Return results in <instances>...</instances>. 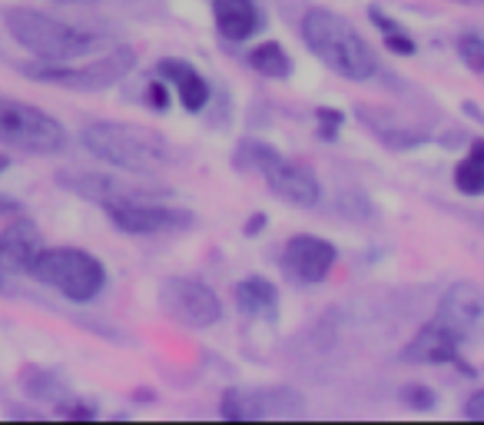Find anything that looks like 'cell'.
Wrapping results in <instances>:
<instances>
[{"instance_id": "19", "label": "cell", "mask_w": 484, "mask_h": 425, "mask_svg": "<svg viewBox=\"0 0 484 425\" xmlns=\"http://www.w3.org/2000/svg\"><path fill=\"white\" fill-rule=\"evenodd\" d=\"M249 67L263 77H273V80L293 77V57L285 54V47L275 44V40H265V44L252 47L249 50Z\"/></svg>"}, {"instance_id": "6", "label": "cell", "mask_w": 484, "mask_h": 425, "mask_svg": "<svg viewBox=\"0 0 484 425\" xmlns=\"http://www.w3.org/2000/svg\"><path fill=\"white\" fill-rule=\"evenodd\" d=\"M137 67V54L133 47H107L100 57H93L87 64H27L24 74L34 77L37 84H50V87H64V90H80V93H97L107 90V87L119 84L123 77Z\"/></svg>"}, {"instance_id": "31", "label": "cell", "mask_w": 484, "mask_h": 425, "mask_svg": "<svg viewBox=\"0 0 484 425\" xmlns=\"http://www.w3.org/2000/svg\"><path fill=\"white\" fill-rule=\"evenodd\" d=\"M4 167H7V163H4V157H0V170H4Z\"/></svg>"}, {"instance_id": "21", "label": "cell", "mask_w": 484, "mask_h": 425, "mask_svg": "<svg viewBox=\"0 0 484 425\" xmlns=\"http://www.w3.org/2000/svg\"><path fill=\"white\" fill-rule=\"evenodd\" d=\"M458 54L465 60L475 74H484V40L475 37V34H468V37L458 40Z\"/></svg>"}, {"instance_id": "23", "label": "cell", "mask_w": 484, "mask_h": 425, "mask_svg": "<svg viewBox=\"0 0 484 425\" xmlns=\"http://www.w3.org/2000/svg\"><path fill=\"white\" fill-rule=\"evenodd\" d=\"M319 137L322 140H335V130H338V123H342V113L338 110H325V107H322L319 110Z\"/></svg>"}, {"instance_id": "14", "label": "cell", "mask_w": 484, "mask_h": 425, "mask_svg": "<svg viewBox=\"0 0 484 425\" xmlns=\"http://www.w3.org/2000/svg\"><path fill=\"white\" fill-rule=\"evenodd\" d=\"M40 250H44V243H40L37 223L27 216H14L0 230V266L7 273H30Z\"/></svg>"}, {"instance_id": "12", "label": "cell", "mask_w": 484, "mask_h": 425, "mask_svg": "<svg viewBox=\"0 0 484 425\" xmlns=\"http://www.w3.org/2000/svg\"><path fill=\"white\" fill-rule=\"evenodd\" d=\"M405 362L415 366H448V362H461V336L441 319H431L411 336L402 352Z\"/></svg>"}, {"instance_id": "28", "label": "cell", "mask_w": 484, "mask_h": 425, "mask_svg": "<svg viewBox=\"0 0 484 425\" xmlns=\"http://www.w3.org/2000/svg\"><path fill=\"white\" fill-rule=\"evenodd\" d=\"M259 226H263V216H256V220H252V223H246V233H256Z\"/></svg>"}, {"instance_id": "15", "label": "cell", "mask_w": 484, "mask_h": 425, "mask_svg": "<svg viewBox=\"0 0 484 425\" xmlns=\"http://www.w3.org/2000/svg\"><path fill=\"white\" fill-rule=\"evenodd\" d=\"M156 74L163 77L170 87H176L183 110L200 113L202 107L210 103V84H206V77H202L192 64L180 60V57H163V60L156 64Z\"/></svg>"}, {"instance_id": "24", "label": "cell", "mask_w": 484, "mask_h": 425, "mask_svg": "<svg viewBox=\"0 0 484 425\" xmlns=\"http://www.w3.org/2000/svg\"><path fill=\"white\" fill-rule=\"evenodd\" d=\"M465 419H475V422H484V389H478L475 396H468L465 409H461Z\"/></svg>"}, {"instance_id": "30", "label": "cell", "mask_w": 484, "mask_h": 425, "mask_svg": "<svg viewBox=\"0 0 484 425\" xmlns=\"http://www.w3.org/2000/svg\"><path fill=\"white\" fill-rule=\"evenodd\" d=\"M458 4H468V7H478V4H484V0H458Z\"/></svg>"}, {"instance_id": "26", "label": "cell", "mask_w": 484, "mask_h": 425, "mask_svg": "<svg viewBox=\"0 0 484 425\" xmlns=\"http://www.w3.org/2000/svg\"><path fill=\"white\" fill-rule=\"evenodd\" d=\"M0 212H20V203L10 196H0Z\"/></svg>"}, {"instance_id": "29", "label": "cell", "mask_w": 484, "mask_h": 425, "mask_svg": "<svg viewBox=\"0 0 484 425\" xmlns=\"http://www.w3.org/2000/svg\"><path fill=\"white\" fill-rule=\"evenodd\" d=\"M57 4H97V0H57Z\"/></svg>"}, {"instance_id": "16", "label": "cell", "mask_w": 484, "mask_h": 425, "mask_svg": "<svg viewBox=\"0 0 484 425\" xmlns=\"http://www.w3.org/2000/svg\"><path fill=\"white\" fill-rule=\"evenodd\" d=\"M212 17L222 40L242 44L263 27V14H259L256 0H212Z\"/></svg>"}, {"instance_id": "17", "label": "cell", "mask_w": 484, "mask_h": 425, "mask_svg": "<svg viewBox=\"0 0 484 425\" xmlns=\"http://www.w3.org/2000/svg\"><path fill=\"white\" fill-rule=\"evenodd\" d=\"M232 296H236V306L242 309V316L275 319V313H279V293H275L273 283L263 276L239 279L236 286H232Z\"/></svg>"}, {"instance_id": "8", "label": "cell", "mask_w": 484, "mask_h": 425, "mask_svg": "<svg viewBox=\"0 0 484 425\" xmlns=\"http://www.w3.org/2000/svg\"><path fill=\"white\" fill-rule=\"evenodd\" d=\"M160 303L176 323L190 326V329H210L220 323L222 306L220 296L212 293L206 283L192 276H170L160 289Z\"/></svg>"}, {"instance_id": "27", "label": "cell", "mask_w": 484, "mask_h": 425, "mask_svg": "<svg viewBox=\"0 0 484 425\" xmlns=\"http://www.w3.org/2000/svg\"><path fill=\"white\" fill-rule=\"evenodd\" d=\"M0 293H4V296L10 293V279H7V269L4 266H0Z\"/></svg>"}, {"instance_id": "25", "label": "cell", "mask_w": 484, "mask_h": 425, "mask_svg": "<svg viewBox=\"0 0 484 425\" xmlns=\"http://www.w3.org/2000/svg\"><path fill=\"white\" fill-rule=\"evenodd\" d=\"M64 416H70V419H93L97 412H93V406H70V409H64Z\"/></svg>"}, {"instance_id": "10", "label": "cell", "mask_w": 484, "mask_h": 425, "mask_svg": "<svg viewBox=\"0 0 484 425\" xmlns=\"http://www.w3.org/2000/svg\"><path fill=\"white\" fill-rule=\"evenodd\" d=\"M335 266V246L322 236H312V233H299L293 240L285 243L283 250V269L295 283H305V286H315V283H325Z\"/></svg>"}, {"instance_id": "18", "label": "cell", "mask_w": 484, "mask_h": 425, "mask_svg": "<svg viewBox=\"0 0 484 425\" xmlns=\"http://www.w3.org/2000/svg\"><path fill=\"white\" fill-rule=\"evenodd\" d=\"M455 190L465 196L484 193V137L471 140V147L455 167Z\"/></svg>"}, {"instance_id": "3", "label": "cell", "mask_w": 484, "mask_h": 425, "mask_svg": "<svg viewBox=\"0 0 484 425\" xmlns=\"http://www.w3.org/2000/svg\"><path fill=\"white\" fill-rule=\"evenodd\" d=\"M302 40L309 44V50L319 57L322 64L335 70L345 80L366 84L378 74V57H375L372 44L348 24L342 14L325 7H312L302 17Z\"/></svg>"}, {"instance_id": "1", "label": "cell", "mask_w": 484, "mask_h": 425, "mask_svg": "<svg viewBox=\"0 0 484 425\" xmlns=\"http://www.w3.org/2000/svg\"><path fill=\"white\" fill-rule=\"evenodd\" d=\"M10 37L17 40L24 50L44 60V64H67V60H83L90 54H100L110 47V37L100 30L77 27L67 20H57L44 10L34 7H10L4 14Z\"/></svg>"}, {"instance_id": "22", "label": "cell", "mask_w": 484, "mask_h": 425, "mask_svg": "<svg viewBox=\"0 0 484 425\" xmlns=\"http://www.w3.org/2000/svg\"><path fill=\"white\" fill-rule=\"evenodd\" d=\"M147 100L153 110H166V107H170V84H166V80H149Z\"/></svg>"}, {"instance_id": "9", "label": "cell", "mask_w": 484, "mask_h": 425, "mask_svg": "<svg viewBox=\"0 0 484 425\" xmlns=\"http://www.w3.org/2000/svg\"><path fill=\"white\" fill-rule=\"evenodd\" d=\"M117 230L133 233V236H156V233H180L190 230L192 212L180 206H163L156 200H127V203L103 206Z\"/></svg>"}, {"instance_id": "20", "label": "cell", "mask_w": 484, "mask_h": 425, "mask_svg": "<svg viewBox=\"0 0 484 425\" xmlns=\"http://www.w3.org/2000/svg\"><path fill=\"white\" fill-rule=\"evenodd\" d=\"M368 17L375 20V27L382 30L385 47H388V50H395V54H402V57H411L415 50H418V47H415V40H411L408 34L402 30V24H395V20L388 17L382 7H368Z\"/></svg>"}, {"instance_id": "4", "label": "cell", "mask_w": 484, "mask_h": 425, "mask_svg": "<svg viewBox=\"0 0 484 425\" xmlns=\"http://www.w3.org/2000/svg\"><path fill=\"white\" fill-rule=\"evenodd\" d=\"M236 163L263 173L269 193L285 200L289 206L309 210V206H315L322 200V186L315 170L309 163H302V160L285 157L275 147L263 143V140H242V147L236 153Z\"/></svg>"}, {"instance_id": "7", "label": "cell", "mask_w": 484, "mask_h": 425, "mask_svg": "<svg viewBox=\"0 0 484 425\" xmlns=\"http://www.w3.org/2000/svg\"><path fill=\"white\" fill-rule=\"evenodd\" d=\"M0 140L24 153L50 157L67 147V130L57 117L34 103L0 93Z\"/></svg>"}, {"instance_id": "5", "label": "cell", "mask_w": 484, "mask_h": 425, "mask_svg": "<svg viewBox=\"0 0 484 425\" xmlns=\"http://www.w3.org/2000/svg\"><path fill=\"white\" fill-rule=\"evenodd\" d=\"M30 276L57 289L60 296L74 299V303H90L107 286V269L93 253L77 250V246H50L40 250V256L30 266Z\"/></svg>"}, {"instance_id": "11", "label": "cell", "mask_w": 484, "mask_h": 425, "mask_svg": "<svg viewBox=\"0 0 484 425\" xmlns=\"http://www.w3.org/2000/svg\"><path fill=\"white\" fill-rule=\"evenodd\" d=\"M57 180H60L70 193L83 196V200H93V203H100V206L127 203V200H153L156 196V190H143V186L123 183L117 176L90 173V170H60Z\"/></svg>"}, {"instance_id": "2", "label": "cell", "mask_w": 484, "mask_h": 425, "mask_svg": "<svg viewBox=\"0 0 484 425\" xmlns=\"http://www.w3.org/2000/svg\"><path fill=\"white\" fill-rule=\"evenodd\" d=\"M80 143L93 157L137 176H156L176 163L173 147L156 130L123 120H97L83 127Z\"/></svg>"}, {"instance_id": "13", "label": "cell", "mask_w": 484, "mask_h": 425, "mask_svg": "<svg viewBox=\"0 0 484 425\" xmlns=\"http://www.w3.org/2000/svg\"><path fill=\"white\" fill-rule=\"evenodd\" d=\"M438 319L461 339L484 333V289L478 283H451L438 303Z\"/></svg>"}]
</instances>
